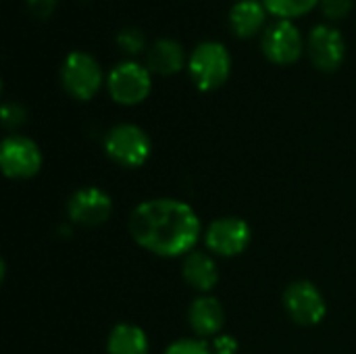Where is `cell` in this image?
Wrapping results in <instances>:
<instances>
[{
	"label": "cell",
	"instance_id": "cell-1",
	"mask_svg": "<svg viewBox=\"0 0 356 354\" xmlns=\"http://www.w3.org/2000/svg\"><path fill=\"white\" fill-rule=\"evenodd\" d=\"M134 242L163 259L186 257L202 236L198 213L179 198H150L140 202L127 219Z\"/></svg>",
	"mask_w": 356,
	"mask_h": 354
},
{
	"label": "cell",
	"instance_id": "cell-2",
	"mask_svg": "<svg viewBox=\"0 0 356 354\" xmlns=\"http://www.w3.org/2000/svg\"><path fill=\"white\" fill-rule=\"evenodd\" d=\"M188 73L202 92L221 88L232 73V54L227 46L215 40L200 42L188 58Z\"/></svg>",
	"mask_w": 356,
	"mask_h": 354
},
{
	"label": "cell",
	"instance_id": "cell-3",
	"mask_svg": "<svg viewBox=\"0 0 356 354\" xmlns=\"http://www.w3.org/2000/svg\"><path fill=\"white\" fill-rule=\"evenodd\" d=\"M104 152L106 156L125 169L142 167L152 152L150 136L136 123H117L104 136Z\"/></svg>",
	"mask_w": 356,
	"mask_h": 354
},
{
	"label": "cell",
	"instance_id": "cell-4",
	"mask_svg": "<svg viewBox=\"0 0 356 354\" xmlns=\"http://www.w3.org/2000/svg\"><path fill=\"white\" fill-rule=\"evenodd\" d=\"M100 63L83 50H73L60 65V83L75 100H92L102 86Z\"/></svg>",
	"mask_w": 356,
	"mask_h": 354
},
{
	"label": "cell",
	"instance_id": "cell-5",
	"mask_svg": "<svg viewBox=\"0 0 356 354\" xmlns=\"http://www.w3.org/2000/svg\"><path fill=\"white\" fill-rule=\"evenodd\" d=\"M106 88L115 102L125 106L140 104L148 98L152 90L150 69L136 61H123L111 69L106 77Z\"/></svg>",
	"mask_w": 356,
	"mask_h": 354
},
{
	"label": "cell",
	"instance_id": "cell-6",
	"mask_svg": "<svg viewBox=\"0 0 356 354\" xmlns=\"http://www.w3.org/2000/svg\"><path fill=\"white\" fill-rule=\"evenodd\" d=\"M40 146L21 134H10L0 144V169L8 179H31L42 169Z\"/></svg>",
	"mask_w": 356,
	"mask_h": 354
},
{
	"label": "cell",
	"instance_id": "cell-7",
	"mask_svg": "<svg viewBox=\"0 0 356 354\" xmlns=\"http://www.w3.org/2000/svg\"><path fill=\"white\" fill-rule=\"evenodd\" d=\"M284 309L290 319L302 328L319 325L327 315V305L321 290L309 280H296L284 290Z\"/></svg>",
	"mask_w": 356,
	"mask_h": 354
},
{
	"label": "cell",
	"instance_id": "cell-8",
	"mask_svg": "<svg viewBox=\"0 0 356 354\" xmlns=\"http://www.w3.org/2000/svg\"><path fill=\"white\" fill-rule=\"evenodd\" d=\"M204 246L215 257H238L252 242V230L242 217H219L204 230Z\"/></svg>",
	"mask_w": 356,
	"mask_h": 354
},
{
	"label": "cell",
	"instance_id": "cell-9",
	"mask_svg": "<svg viewBox=\"0 0 356 354\" xmlns=\"http://www.w3.org/2000/svg\"><path fill=\"white\" fill-rule=\"evenodd\" d=\"M111 213H113L111 196L96 186L79 188L67 200V215L71 223L81 227H98L111 219Z\"/></svg>",
	"mask_w": 356,
	"mask_h": 354
},
{
	"label": "cell",
	"instance_id": "cell-10",
	"mask_svg": "<svg viewBox=\"0 0 356 354\" xmlns=\"http://www.w3.org/2000/svg\"><path fill=\"white\" fill-rule=\"evenodd\" d=\"M261 48L271 63L292 65L302 54V33L292 21L280 19L265 29Z\"/></svg>",
	"mask_w": 356,
	"mask_h": 354
},
{
	"label": "cell",
	"instance_id": "cell-11",
	"mask_svg": "<svg viewBox=\"0 0 356 354\" xmlns=\"http://www.w3.org/2000/svg\"><path fill=\"white\" fill-rule=\"evenodd\" d=\"M309 56L321 71H336L346 56V40L340 29L332 25H317L309 33Z\"/></svg>",
	"mask_w": 356,
	"mask_h": 354
},
{
	"label": "cell",
	"instance_id": "cell-12",
	"mask_svg": "<svg viewBox=\"0 0 356 354\" xmlns=\"http://www.w3.org/2000/svg\"><path fill=\"white\" fill-rule=\"evenodd\" d=\"M188 325L200 340L219 336L225 325V309L221 300L209 294L194 298L188 309Z\"/></svg>",
	"mask_w": 356,
	"mask_h": 354
},
{
	"label": "cell",
	"instance_id": "cell-13",
	"mask_svg": "<svg viewBox=\"0 0 356 354\" xmlns=\"http://www.w3.org/2000/svg\"><path fill=\"white\" fill-rule=\"evenodd\" d=\"M181 277L190 288L200 294H209L219 284V267L211 252L192 250L184 257L181 263Z\"/></svg>",
	"mask_w": 356,
	"mask_h": 354
},
{
	"label": "cell",
	"instance_id": "cell-14",
	"mask_svg": "<svg viewBox=\"0 0 356 354\" xmlns=\"http://www.w3.org/2000/svg\"><path fill=\"white\" fill-rule=\"evenodd\" d=\"M186 65V50L173 38H159L152 42L146 54V67L150 73L159 75H175Z\"/></svg>",
	"mask_w": 356,
	"mask_h": 354
},
{
	"label": "cell",
	"instance_id": "cell-15",
	"mask_svg": "<svg viewBox=\"0 0 356 354\" xmlns=\"http://www.w3.org/2000/svg\"><path fill=\"white\" fill-rule=\"evenodd\" d=\"M108 354H150L146 332L134 323H117L106 338Z\"/></svg>",
	"mask_w": 356,
	"mask_h": 354
},
{
	"label": "cell",
	"instance_id": "cell-16",
	"mask_svg": "<svg viewBox=\"0 0 356 354\" xmlns=\"http://www.w3.org/2000/svg\"><path fill=\"white\" fill-rule=\"evenodd\" d=\"M267 19V6L261 0H238L229 10L232 31L240 38L254 35Z\"/></svg>",
	"mask_w": 356,
	"mask_h": 354
},
{
	"label": "cell",
	"instance_id": "cell-17",
	"mask_svg": "<svg viewBox=\"0 0 356 354\" xmlns=\"http://www.w3.org/2000/svg\"><path fill=\"white\" fill-rule=\"evenodd\" d=\"M319 0H263L269 13H273L280 19H294L300 15H307L317 6Z\"/></svg>",
	"mask_w": 356,
	"mask_h": 354
},
{
	"label": "cell",
	"instance_id": "cell-18",
	"mask_svg": "<svg viewBox=\"0 0 356 354\" xmlns=\"http://www.w3.org/2000/svg\"><path fill=\"white\" fill-rule=\"evenodd\" d=\"M115 40H117L119 48L125 50L127 54H138V52H142V50L146 48V38H144V33H142L138 27H131V25L119 29Z\"/></svg>",
	"mask_w": 356,
	"mask_h": 354
},
{
	"label": "cell",
	"instance_id": "cell-19",
	"mask_svg": "<svg viewBox=\"0 0 356 354\" xmlns=\"http://www.w3.org/2000/svg\"><path fill=\"white\" fill-rule=\"evenodd\" d=\"M163 354H213L211 344L200 338H181L171 342Z\"/></svg>",
	"mask_w": 356,
	"mask_h": 354
},
{
	"label": "cell",
	"instance_id": "cell-20",
	"mask_svg": "<svg viewBox=\"0 0 356 354\" xmlns=\"http://www.w3.org/2000/svg\"><path fill=\"white\" fill-rule=\"evenodd\" d=\"M0 117H2V125H4V129H17V127H21V125L25 123L27 113H25L23 104L8 100V102H4V104H2Z\"/></svg>",
	"mask_w": 356,
	"mask_h": 354
},
{
	"label": "cell",
	"instance_id": "cell-21",
	"mask_svg": "<svg viewBox=\"0 0 356 354\" xmlns=\"http://www.w3.org/2000/svg\"><path fill=\"white\" fill-rule=\"evenodd\" d=\"M211 351H213V354H238L240 344H238V340H236L234 336H229V334H219V336L213 338Z\"/></svg>",
	"mask_w": 356,
	"mask_h": 354
},
{
	"label": "cell",
	"instance_id": "cell-22",
	"mask_svg": "<svg viewBox=\"0 0 356 354\" xmlns=\"http://www.w3.org/2000/svg\"><path fill=\"white\" fill-rule=\"evenodd\" d=\"M321 6L330 19H342L350 13L353 0H321Z\"/></svg>",
	"mask_w": 356,
	"mask_h": 354
},
{
	"label": "cell",
	"instance_id": "cell-23",
	"mask_svg": "<svg viewBox=\"0 0 356 354\" xmlns=\"http://www.w3.org/2000/svg\"><path fill=\"white\" fill-rule=\"evenodd\" d=\"M27 2V8L31 10V15L40 17V19H46L52 15V10L56 8V0H25Z\"/></svg>",
	"mask_w": 356,
	"mask_h": 354
}]
</instances>
